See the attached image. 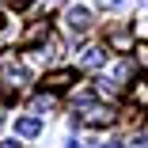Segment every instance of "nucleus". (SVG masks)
Segmentation results:
<instances>
[{
    "mask_svg": "<svg viewBox=\"0 0 148 148\" xmlns=\"http://www.w3.org/2000/svg\"><path fill=\"white\" fill-rule=\"evenodd\" d=\"M106 42H110L118 53H129V49H133V31H129V27H114Z\"/></svg>",
    "mask_w": 148,
    "mask_h": 148,
    "instance_id": "5",
    "label": "nucleus"
},
{
    "mask_svg": "<svg viewBox=\"0 0 148 148\" xmlns=\"http://www.w3.org/2000/svg\"><path fill=\"white\" fill-rule=\"evenodd\" d=\"M103 8H125V0H99Z\"/></svg>",
    "mask_w": 148,
    "mask_h": 148,
    "instance_id": "12",
    "label": "nucleus"
},
{
    "mask_svg": "<svg viewBox=\"0 0 148 148\" xmlns=\"http://www.w3.org/2000/svg\"><path fill=\"white\" fill-rule=\"evenodd\" d=\"M110 118H114V110H110V106H99V103H91V106H84L80 122H84V125H106Z\"/></svg>",
    "mask_w": 148,
    "mask_h": 148,
    "instance_id": "3",
    "label": "nucleus"
},
{
    "mask_svg": "<svg viewBox=\"0 0 148 148\" xmlns=\"http://www.w3.org/2000/svg\"><path fill=\"white\" fill-rule=\"evenodd\" d=\"M103 148H122V140H106V144H103Z\"/></svg>",
    "mask_w": 148,
    "mask_h": 148,
    "instance_id": "14",
    "label": "nucleus"
},
{
    "mask_svg": "<svg viewBox=\"0 0 148 148\" xmlns=\"http://www.w3.org/2000/svg\"><path fill=\"white\" fill-rule=\"evenodd\" d=\"M65 148H80V140H69V144H65Z\"/></svg>",
    "mask_w": 148,
    "mask_h": 148,
    "instance_id": "16",
    "label": "nucleus"
},
{
    "mask_svg": "<svg viewBox=\"0 0 148 148\" xmlns=\"http://www.w3.org/2000/svg\"><path fill=\"white\" fill-rule=\"evenodd\" d=\"M72 84V69H61V72H49L46 80H42V87L53 95V91H65V87Z\"/></svg>",
    "mask_w": 148,
    "mask_h": 148,
    "instance_id": "6",
    "label": "nucleus"
},
{
    "mask_svg": "<svg viewBox=\"0 0 148 148\" xmlns=\"http://www.w3.org/2000/svg\"><path fill=\"white\" fill-rule=\"evenodd\" d=\"M0 148H19V144H15V140H4V144H0Z\"/></svg>",
    "mask_w": 148,
    "mask_h": 148,
    "instance_id": "15",
    "label": "nucleus"
},
{
    "mask_svg": "<svg viewBox=\"0 0 148 148\" xmlns=\"http://www.w3.org/2000/svg\"><path fill=\"white\" fill-rule=\"evenodd\" d=\"M27 69L15 61V57H0V87H4L8 95H19L23 87H27Z\"/></svg>",
    "mask_w": 148,
    "mask_h": 148,
    "instance_id": "1",
    "label": "nucleus"
},
{
    "mask_svg": "<svg viewBox=\"0 0 148 148\" xmlns=\"http://www.w3.org/2000/svg\"><path fill=\"white\" fill-rule=\"evenodd\" d=\"M65 27H69V34H87L91 12H87V8H69V12H65Z\"/></svg>",
    "mask_w": 148,
    "mask_h": 148,
    "instance_id": "2",
    "label": "nucleus"
},
{
    "mask_svg": "<svg viewBox=\"0 0 148 148\" xmlns=\"http://www.w3.org/2000/svg\"><path fill=\"white\" fill-rule=\"evenodd\" d=\"M53 103H57L53 95H38V99H34V114H46V110H53Z\"/></svg>",
    "mask_w": 148,
    "mask_h": 148,
    "instance_id": "10",
    "label": "nucleus"
},
{
    "mask_svg": "<svg viewBox=\"0 0 148 148\" xmlns=\"http://www.w3.org/2000/svg\"><path fill=\"white\" fill-rule=\"evenodd\" d=\"M133 72H137V69H133V61H122V65L114 69V80H129Z\"/></svg>",
    "mask_w": 148,
    "mask_h": 148,
    "instance_id": "11",
    "label": "nucleus"
},
{
    "mask_svg": "<svg viewBox=\"0 0 148 148\" xmlns=\"http://www.w3.org/2000/svg\"><path fill=\"white\" fill-rule=\"evenodd\" d=\"M103 61H106V53H103V49H87V53L80 57V65H84V69H99Z\"/></svg>",
    "mask_w": 148,
    "mask_h": 148,
    "instance_id": "9",
    "label": "nucleus"
},
{
    "mask_svg": "<svg viewBox=\"0 0 148 148\" xmlns=\"http://www.w3.org/2000/svg\"><path fill=\"white\" fill-rule=\"evenodd\" d=\"M133 148H148V137H137V140H133Z\"/></svg>",
    "mask_w": 148,
    "mask_h": 148,
    "instance_id": "13",
    "label": "nucleus"
},
{
    "mask_svg": "<svg viewBox=\"0 0 148 148\" xmlns=\"http://www.w3.org/2000/svg\"><path fill=\"white\" fill-rule=\"evenodd\" d=\"M38 38H49V23H46V19H38L31 31L23 34V42H27V46H31V42H38Z\"/></svg>",
    "mask_w": 148,
    "mask_h": 148,
    "instance_id": "8",
    "label": "nucleus"
},
{
    "mask_svg": "<svg viewBox=\"0 0 148 148\" xmlns=\"http://www.w3.org/2000/svg\"><path fill=\"white\" fill-rule=\"evenodd\" d=\"M129 99H133L137 106H148V80H133V87H129Z\"/></svg>",
    "mask_w": 148,
    "mask_h": 148,
    "instance_id": "7",
    "label": "nucleus"
},
{
    "mask_svg": "<svg viewBox=\"0 0 148 148\" xmlns=\"http://www.w3.org/2000/svg\"><path fill=\"white\" fill-rule=\"evenodd\" d=\"M15 133H19V137H27V140H31V137H38V133H42V118H38V114L15 118Z\"/></svg>",
    "mask_w": 148,
    "mask_h": 148,
    "instance_id": "4",
    "label": "nucleus"
},
{
    "mask_svg": "<svg viewBox=\"0 0 148 148\" xmlns=\"http://www.w3.org/2000/svg\"><path fill=\"white\" fill-rule=\"evenodd\" d=\"M0 125H4V110H0Z\"/></svg>",
    "mask_w": 148,
    "mask_h": 148,
    "instance_id": "17",
    "label": "nucleus"
}]
</instances>
